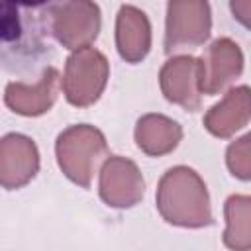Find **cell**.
Returning <instances> with one entry per match:
<instances>
[{
    "instance_id": "cell-1",
    "label": "cell",
    "mask_w": 251,
    "mask_h": 251,
    "mask_svg": "<svg viewBox=\"0 0 251 251\" xmlns=\"http://www.w3.org/2000/svg\"><path fill=\"white\" fill-rule=\"evenodd\" d=\"M45 4L0 2V69L31 71L49 51Z\"/></svg>"
},
{
    "instance_id": "cell-2",
    "label": "cell",
    "mask_w": 251,
    "mask_h": 251,
    "mask_svg": "<svg viewBox=\"0 0 251 251\" xmlns=\"http://www.w3.org/2000/svg\"><path fill=\"white\" fill-rule=\"evenodd\" d=\"M155 202L161 218L173 226L204 227L214 222L206 182L190 167L169 169L159 180Z\"/></svg>"
},
{
    "instance_id": "cell-3",
    "label": "cell",
    "mask_w": 251,
    "mask_h": 251,
    "mask_svg": "<svg viewBox=\"0 0 251 251\" xmlns=\"http://www.w3.org/2000/svg\"><path fill=\"white\" fill-rule=\"evenodd\" d=\"M55 157L63 175L88 188L98 165L108 159V143L104 133L90 124H75L63 129L55 141Z\"/></svg>"
},
{
    "instance_id": "cell-4",
    "label": "cell",
    "mask_w": 251,
    "mask_h": 251,
    "mask_svg": "<svg viewBox=\"0 0 251 251\" xmlns=\"http://www.w3.org/2000/svg\"><path fill=\"white\" fill-rule=\"evenodd\" d=\"M110 76V63L106 55L94 47L76 49L65 63L61 88L71 106H92L104 92Z\"/></svg>"
},
{
    "instance_id": "cell-5",
    "label": "cell",
    "mask_w": 251,
    "mask_h": 251,
    "mask_svg": "<svg viewBox=\"0 0 251 251\" xmlns=\"http://www.w3.org/2000/svg\"><path fill=\"white\" fill-rule=\"evenodd\" d=\"M49 27L55 39L71 49H84L98 37L102 18L100 8L88 0H71V2H57L47 4Z\"/></svg>"
},
{
    "instance_id": "cell-6",
    "label": "cell",
    "mask_w": 251,
    "mask_h": 251,
    "mask_svg": "<svg viewBox=\"0 0 251 251\" xmlns=\"http://www.w3.org/2000/svg\"><path fill=\"white\" fill-rule=\"evenodd\" d=\"M212 14L204 0H171L167 4L165 51L198 47L210 37Z\"/></svg>"
},
{
    "instance_id": "cell-7",
    "label": "cell",
    "mask_w": 251,
    "mask_h": 251,
    "mask_svg": "<svg viewBox=\"0 0 251 251\" xmlns=\"http://www.w3.org/2000/svg\"><path fill=\"white\" fill-rule=\"evenodd\" d=\"M98 192L110 208H133L145 194V180L139 167L122 155H110L100 169Z\"/></svg>"
},
{
    "instance_id": "cell-8",
    "label": "cell",
    "mask_w": 251,
    "mask_h": 251,
    "mask_svg": "<svg viewBox=\"0 0 251 251\" xmlns=\"http://www.w3.org/2000/svg\"><path fill=\"white\" fill-rule=\"evenodd\" d=\"M200 80H202V65L200 59L192 55L171 57L161 67L159 73V84L163 96L169 102L188 112H196L202 104Z\"/></svg>"
},
{
    "instance_id": "cell-9",
    "label": "cell",
    "mask_w": 251,
    "mask_h": 251,
    "mask_svg": "<svg viewBox=\"0 0 251 251\" xmlns=\"http://www.w3.org/2000/svg\"><path fill=\"white\" fill-rule=\"evenodd\" d=\"M39 171V151L31 137L24 133H6L0 137V186L18 190L25 186Z\"/></svg>"
},
{
    "instance_id": "cell-10",
    "label": "cell",
    "mask_w": 251,
    "mask_h": 251,
    "mask_svg": "<svg viewBox=\"0 0 251 251\" xmlns=\"http://www.w3.org/2000/svg\"><path fill=\"white\" fill-rule=\"evenodd\" d=\"M200 65V90L206 96H216L243 73V51L233 39L220 37L206 49Z\"/></svg>"
},
{
    "instance_id": "cell-11",
    "label": "cell",
    "mask_w": 251,
    "mask_h": 251,
    "mask_svg": "<svg viewBox=\"0 0 251 251\" xmlns=\"http://www.w3.org/2000/svg\"><path fill=\"white\" fill-rule=\"evenodd\" d=\"M59 86H61V76L55 67H45L41 76L33 82H22L14 80L6 84L4 90V102L6 106L20 116H41L51 110L59 96Z\"/></svg>"
},
{
    "instance_id": "cell-12",
    "label": "cell",
    "mask_w": 251,
    "mask_h": 251,
    "mask_svg": "<svg viewBox=\"0 0 251 251\" xmlns=\"http://www.w3.org/2000/svg\"><path fill=\"white\" fill-rule=\"evenodd\" d=\"M116 49L126 63H139L151 49V24L143 10L124 4L116 16Z\"/></svg>"
},
{
    "instance_id": "cell-13",
    "label": "cell",
    "mask_w": 251,
    "mask_h": 251,
    "mask_svg": "<svg viewBox=\"0 0 251 251\" xmlns=\"http://www.w3.org/2000/svg\"><path fill=\"white\" fill-rule=\"evenodd\" d=\"M249 124V86L241 84L214 104L204 116V127L216 137H231Z\"/></svg>"
},
{
    "instance_id": "cell-14",
    "label": "cell",
    "mask_w": 251,
    "mask_h": 251,
    "mask_svg": "<svg viewBox=\"0 0 251 251\" xmlns=\"http://www.w3.org/2000/svg\"><path fill=\"white\" fill-rule=\"evenodd\" d=\"M133 137L145 155L163 157L176 149L182 139V127L163 114H145L137 120Z\"/></svg>"
},
{
    "instance_id": "cell-15",
    "label": "cell",
    "mask_w": 251,
    "mask_h": 251,
    "mask_svg": "<svg viewBox=\"0 0 251 251\" xmlns=\"http://www.w3.org/2000/svg\"><path fill=\"white\" fill-rule=\"evenodd\" d=\"M226 231L224 245L231 251L251 249V198L247 194H231L224 204Z\"/></svg>"
},
{
    "instance_id": "cell-16",
    "label": "cell",
    "mask_w": 251,
    "mask_h": 251,
    "mask_svg": "<svg viewBox=\"0 0 251 251\" xmlns=\"http://www.w3.org/2000/svg\"><path fill=\"white\" fill-rule=\"evenodd\" d=\"M226 163L229 173L239 180L251 178V137L243 135L229 143L226 151Z\"/></svg>"
},
{
    "instance_id": "cell-17",
    "label": "cell",
    "mask_w": 251,
    "mask_h": 251,
    "mask_svg": "<svg viewBox=\"0 0 251 251\" xmlns=\"http://www.w3.org/2000/svg\"><path fill=\"white\" fill-rule=\"evenodd\" d=\"M233 16L243 24V25H249V14H251V2L249 0H243V2H231L229 4Z\"/></svg>"
}]
</instances>
